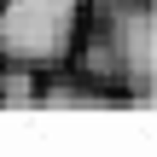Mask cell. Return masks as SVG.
I'll list each match as a JSON object with an SVG mask.
<instances>
[{
    "instance_id": "1",
    "label": "cell",
    "mask_w": 157,
    "mask_h": 157,
    "mask_svg": "<svg viewBox=\"0 0 157 157\" xmlns=\"http://www.w3.org/2000/svg\"><path fill=\"white\" fill-rule=\"evenodd\" d=\"M70 58L87 64L82 76H93L117 99L151 105V87H157V76H151L157 70L151 0H87V23H82V41H76Z\"/></svg>"
},
{
    "instance_id": "2",
    "label": "cell",
    "mask_w": 157,
    "mask_h": 157,
    "mask_svg": "<svg viewBox=\"0 0 157 157\" xmlns=\"http://www.w3.org/2000/svg\"><path fill=\"white\" fill-rule=\"evenodd\" d=\"M87 23V0H0V64L64 70Z\"/></svg>"
},
{
    "instance_id": "3",
    "label": "cell",
    "mask_w": 157,
    "mask_h": 157,
    "mask_svg": "<svg viewBox=\"0 0 157 157\" xmlns=\"http://www.w3.org/2000/svg\"><path fill=\"white\" fill-rule=\"evenodd\" d=\"M0 105H41V70L29 64H0Z\"/></svg>"
}]
</instances>
